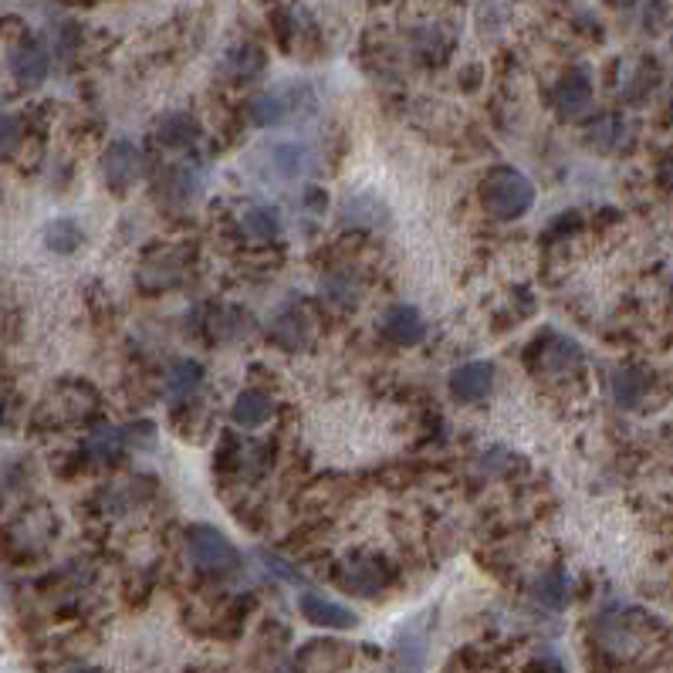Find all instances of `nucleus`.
<instances>
[{
    "label": "nucleus",
    "mask_w": 673,
    "mask_h": 673,
    "mask_svg": "<svg viewBox=\"0 0 673 673\" xmlns=\"http://www.w3.org/2000/svg\"><path fill=\"white\" fill-rule=\"evenodd\" d=\"M481 201L498 220H518L535 204V186L522 170L494 167L481 183Z\"/></svg>",
    "instance_id": "1"
},
{
    "label": "nucleus",
    "mask_w": 673,
    "mask_h": 673,
    "mask_svg": "<svg viewBox=\"0 0 673 673\" xmlns=\"http://www.w3.org/2000/svg\"><path fill=\"white\" fill-rule=\"evenodd\" d=\"M186 556L196 569H204V572H230V569H237V562H241L230 538L210 525H193L186 532Z\"/></svg>",
    "instance_id": "2"
},
{
    "label": "nucleus",
    "mask_w": 673,
    "mask_h": 673,
    "mask_svg": "<svg viewBox=\"0 0 673 673\" xmlns=\"http://www.w3.org/2000/svg\"><path fill=\"white\" fill-rule=\"evenodd\" d=\"M8 65L14 71V78L24 85V89H34L42 85L48 78V52L34 42V37H21V42L11 45L8 52Z\"/></svg>",
    "instance_id": "3"
},
{
    "label": "nucleus",
    "mask_w": 673,
    "mask_h": 673,
    "mask_svg": "<svg viewBox=\"0 0 673 673\" xmlns=\"http://www.w3.org/2000/svg\"><path fill=\"white\" fill-rule=\"evenodd\" d=\"M494 386V366L491 363H464L450 373V392L464 403H478Z\"/></svg>",
    "instance_id": "4"
},
{
    "label": "nucleus",
    "mask_w": 673,
    "mask_h": 673,
    "mask_svg": "<svg viewBox=\"0 0 673 673\" xmlns=\"http://www.w3.org/2000/svg\"><path fill=\"white\" fill-rule=\"evenodd\" d=\"M298 609L308 623L315 626H326V629H352L355 623V613L345 609L342 603H332L326 596H319V592H301V600H298Z\"/></svg>",
    "instance_id": "5"
},
{
    "label": "nucleus",
    "mask_w": 673,
    "mask_h": 673,
    "mask_svg": "<svg viewBox=\"0 0 673 673\" xmlns=\"http://www.w3.org/2000/svg\"><path fill=\"white\" fill-rule=\"evenodd\" d=\"M102 173L109 180V186L115 190H126L136 173H139V152L129 139H118L105 149V160H102Z\"/></svg>",
    "instance_id": "6"
},
{
    "label": "nucleus",
    "mask_w": 673,
    "mask_h": 673,
    "mask_svg": "<svg viewBox=\"0 0 673 673\" xmlns=\"http://www.w3.org/2000/svg\"><path fill=\"white\" fill-rule=\"evenodd\" d=\"M383 335L400 342V345H417L426 335V322L423 315L410 305H396L383 315Z\"/></svg>",
    "instance_id": "7"
},
{
    "label": "nucleus",
    "mask_w": 673,
    "mask_h": 673,
    "mask_svg": "<svg viewBox=\"0 0 673 673\" xmlns=\"http://www.w3.org/2000/svg\"><path fill=\"white\" fill-rule=\"evenodd\" d=\"M589 99H592V82H589V75H585L582 68L572 71V75H566L562 82H559V89H556V109H559L566 118L579 115V112L589 105Z\"/></svg>",
    "instance_id": "8"
},
{
    "label": "nucleus",
    "mask_w": 673,
    "mask_h": 673,
    "mask_svg": "<svg viewBox=\"0 0 673 673\" xmlns=\"http://www.w3.org/2000/svg\"><path fill=\"white\" fill-rule=\"evenodd\" d=\"M342 585L349 592H360V596H376V592L386 585V572L373 559H352L342 572Z\"/></svg>",
    "instance_id": "9"
},
{
    "label": "nucleus",
    "mask_w": 673,
    "mask_h": 673,
    "mask_svg": "<svg viewBox=\"0 0 673 673\" xmlns=\"http://www.w3.org/2000/svg\"><path fill=\"white\" fill-rule=\"evenodd\" d=\"M274 403H271V396L261 392V389H244L241 396H237V403H233V423H241L248 430L267 423Z\"/></svg>",
    "instance_id": "10"
},
{
    "label": "nucleus",
    "mask_w": 673,
    "mask_h": 673,
    "mask_svg": "<svg viewBox=\"0 0 673 673\" xmlns=\"http://www.w3.org/2000/svg\"><path fill=\"white\" fill-rule=\"evenodd\" d=\"M85 450H89L95 460H115L118 454L126 450V433L118 430V426H112V423H102V426H95V430L89 433Z\"/></svg>",
    "instance_id": "11"
},
{
    "label": "nucleus",
    "mask_w": 673,
    "mask_h": 673,
    "mask_svg": "<svg viewBox=\"0 0 673 673\" xmlns=\"http://www.w3.org/2000/svg\"><path fill=\"white\" fill-rule=\"evenodd\" d=\"M156 136H160V142L167 149H180V146H190L196 139V118L186 115V112H173L167 115L160 129H156Z\"/></svg>",
    "instance_id": "12"
},
{
    "label": "nucleus",
    "mask_w": 673,
    "mask_h": 673,
    "mask_svg": "<svg viewBox=\"0 0 673 673\" xmlns=\"http://www.w3.org/2000/svg\"><path fill=\"white\" fill-rule=\"evenodd\" d=\"M82 241H85L82 227H78L75 220H68V217L52 220V224L45 227V244H48L55 254H71V251L82 248Z\"/></svg>",
    "instance_id": "13"
},
{
    "label": "nucleus",
    "mask_w": 673,
    "mask_h": 673,
    "mask_svg": "<svg viewBox=\"0 0 673 673\" xmlns=\"http://www.w3.org/2000/svg\"><path fill=\"white\" fill-rule=\"evenodd\" d=\"M647 373L637 369V366H629V369H619L613 376V396H616V403L619 407H637L640 403V396L647 392Z\"/></svg>",
    "instance_id": "14"
},
{
    "label": "nucleus",
    "mask_w": 673,
    "mask_h": 673,
    "mask_svg": "<svg viewBox=\"0 0 673 673\" xmlns=\"http://www.w3.org/2000/svg\"><path fill=\"white\" fill-rule=\"evenodd\" d=\"M201 379H204V369H201V363H176L170 373H167V396L170 400H183V396H190L196 386H201Z\"/></svg>",
    "instance_id": "15"
},
{
    "label": "nucleus",
    "mask_w": 673,
    "mask_h": 673,
    "mask_svg": "<svg viewBox=\"0 0 673 673\" xmlns=\"http://www.w3.org/2000/svg\"><path fill=\"white\" fill-rule=\"evenodd\" d=\"M241 230H244L248 241H271V237L282 230V224L271 207H251L241 220Z\"/></svg>",
    "instance_id": "16"
},
{
    "label": "nucleus",
    "mask_w": 673,
    "mask_h": 673,
    "mask_svg": "<svg viewBox=\"0 0 673 673\" xmlns=\"http://www.w3.org/2000/svg\"><path fill=\"white\" fill-rule=\"evenodd\" d=\"M227 68L237 75V78H254L261 68H264V55L254 48V45H241L230 58H227Z\"/></svg>",
    "instance_id": "17"
},
{
    "label": "nucleus",
    "mask_w": 673,
    "mask_h": 673,
    "mask_svg": "<svg viewBox=\"0 0 673 673\" xmlns=\"http://www.w3.org/2000/svg\"><path fill=\"white\" fill-rule=\"evenodd\" d=\"M285 112H288V109H285V99H282V95H258V99L251 102L254 126H274Z\"/></svg>",
    "instance_id": "18"
},
{
    "label": "nucleus",
    "mask_w": 673,
    "mask_h": 673,
    "mask_svg": "<svg viewBox=\"0 0 673 673\" xmlns=\"http://www.w3.org/2000/svg\"><path fill=\"white\" fill-rule=\"evenodd\" d=\"M538 600L551 609H559L566 603V575L562 572H551L548 579L538 582Z\"/></svg>",
    "instance_id": "19"
},
{
    "label": "nucleus",
    "mask_w": 673,
    "mask_h": 673,
    "mask_svg": "<svg viewBox=\"0 0 673 673\" xmlns=\"http://www.w3.org/2000/svg\"><path fill=\"white\" fill-rule=\"evenodd\" d=\"M504 4L507 0H478V18H481V27L488 31H498V24L504 21Z\"/></svg>",
    "instance_id": "20"
},
{
    "label": "nucleus",
    "mask_w": 673,
    "mask_h": 673,
    "mask_svg": "<svg viewBox=\"0 0 673 673\" xmlns=\"http://www.w3.org/2000/svg\"><path fill=\"white\" fill-rule=\"evenodd\" d=\"M21 139V123L14 115H0V156L11 152Z\"/></svg>",
    "instance_id": "21"
},
{
    "label": "nucleus",
    "mask_w": 673,
    "mask_h": 673,
    "mask_svg": "<svg viewBox=\"0 0 673 673\" xmlns=\"http://www.w3.org/2000/svg\"><path fill=\"white\" fill-rule=\"evenodd\" d=\"M274 160H278L288 173H298L301 163H305V156H301L298 146H278V149H274Z\"/></svg>",
    "instance_id": "22"
},
{
    "label": "nucleus",
    "mask_w": 673,
    "mask_h": 673,
    "mask_svg": "<svg viewBox=\"0 0 673 673\" xmlns=\"http://www.w3.org/2000/svg\"><path fill=\"white\" fill-rule=\"evenodd\" d=\"M264 566H267L271 572H278L282 579H288V582H298V572H295L292 566H285L278 556H264Z\"/></svg>",
    "instance_id": "23"
},
{
    "label": "nucleus",
    "mask_w": 673,
    "mask_h": 673,
    "mask_svg": "<svg viewBox=\"0 0 673 673\" xmlns=\"http://www.w3.org/2000/svg\"><path fill=\"white\" fill-rule=\"evenodd\" d=\"M660 176L666 180V186H673V152L666 156V163L660 167Z\"/></svg>",
    "instance_id": "24"
},
{
    "label": "nucleus",
    "mask_w": 673,
    "mask_h": 673,
    "mask_svg": "<svg viewBox=\"0 0 673 673\" xmlns=\"http://www.w3.org/2000/svg\"><path fill=\"white\" fill-rule=\"evenodd\" d=\"M68 673H102V670H95V666H75V670H68Z\"/></svg>",
    "instance_id": "25"
},
{
    "label": "nucleus",
    "mask_w": 673,
    "mask_h": 673,
    "mask_svg": "<svg viewBox=\"0 0 673 673\" xmlns=\"http://www.w3.org/2000/svg\"><path fill=\"white\" fill-rule=\"evenodd\" d=\"M4 410H8V400H4V396H0V420H4Z\"/></svg>",
    "instance_id": "26"
},
{
    "label": "nucleus",
    "mask_w": 673,
    "mask_h": 673,
    "mask_svg": "<svg viewBox=\"0 0 673 673\" xmlns=\"http://www.w3.org/2000/svg\"><path fill=\"white\" fill-rule=\"evenodd\" d=\"M613 4H629V0H613Z\"/></svg>",
    "instance_id": "27"
},
{
    "label": "nucleus",
    "mask_w": 673,
    "mask_h": 673,
    "mask_svg": "<svg viewBox=\"0 0 673 673\" xmlns=\"http://www.w3.org/2000/svg\"><path fill=\"white\" fill-rule=\"evenodd\" d=\"M670 48H673V37H670Z\"/></svg>",
    "instance_id": "28"
}]
</instances>
